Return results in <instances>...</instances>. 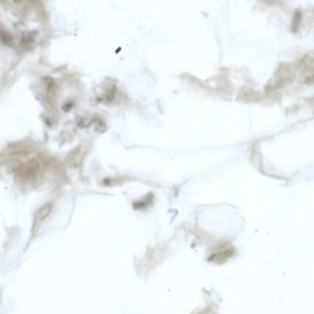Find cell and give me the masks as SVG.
I'll use <instances>...</instances> for the list:
<instances>
[{"label": "cell", "mask_w": 314, "mask_h": 314, "mask_svg": "<svg viewBox=\"0 0 314 314\" xmlns=\"http://www.w3.org/2000/svg\"><path fill=\"white\" fill-rule=\"evenodd\" d=\"M38 163L34 160L28 162L26 164L22 166L18 175L21 181L30 182L36 180L40 166Z\"/></svg>", "instance_id": "obj_1"}, {"label": "cell", "mask_w": 314, "mask_h": 314, "mask_svg": "<svg viewBox=\"0 0 314 314\" xmlns=\"http://www.w3.org/2000/svg\"><path fill=\"white\" fill-rule=\"evenodd\" d=\"M52 206L51 205H46L40 209L35 215V224H34L35 225H34V227L36 224H40L44 219H45L50 214Z\"/></svg>", "instance_id": "obj_2"}, {"label": "cell", "mask_w": 314, "mask_h": 314, "mask_svg": "<svg viewBox=\"0 0 314 314\" xmlns=\"http://www.w3.org/2000/svg\"><path fill=\"white\" fill-rule=\"evenodd\" d=\"M0 37H1L2 40H3L5 43L7 44V45H11L12 43V37L9 36L8 34L4 32V31H1V32H0Z\"/></svg>", "instance_id": "obj_3"}, {"label": "cell", "mask_w": 314, "mask_h": 314, "mask_svg": "<svg viewBox=\"0 0 314 314\" xmlns=\"http://www.w3.org/2000/svg\"><path fill=\"white\" fill-rule=\"evenodd\" d=\"M301 17L300 12L297 11L296 14H295L294 23L293 25V30L296 31L297 30L298 24L300 23Z\"/></svg>", "instance_id": "obj_4"}]
</instances>
